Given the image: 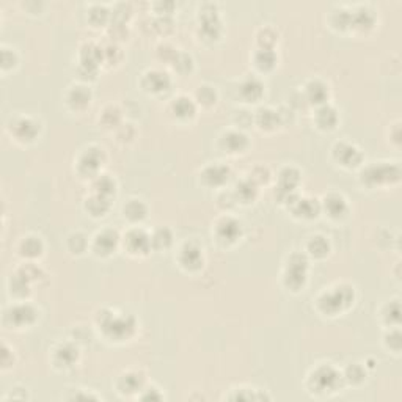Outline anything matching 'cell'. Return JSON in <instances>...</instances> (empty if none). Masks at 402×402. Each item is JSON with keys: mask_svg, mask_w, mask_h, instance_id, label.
<instances>
[{"mask_svg": "<svg viewBox=\"0 0 402 402\" xmlns=\"http://www.w3.org/2000/svg\"><path fill=\"white\" fill-rule=\"evenodd\" d=\"M346 387L343 372L333 363H318L308 372L305 388L311 398L325 399L333 398Z\"/></svg>", "mask_w": 402, "mask_h": 402, "instance_id": "1", "label": "cell"}, {"mask_svg": "<svg viewBox=\"0 0 402 402\" xmlns=\"http://www.w3.org/2000/svg\"><path fill=\"white\" fill-rule=\"evenodd\" d=\"M96 325L103 335L113 343L131 339L137 332V321L129 313H117L115 310L104 308L96 313Z\"/></svg>", "mask_w": 402, "mask_h": 402, "instance_id": "2", "label": "cell"}, {"mask_svg": "<svg viewBox=\"0 0 402 402\" xmlns=\"http://www.w3.org/2000/svg\"><path fill=\"white\" fill-rule=\"evenodd\" d=\"M316 310L321 314L335 318L352 307L355 302V288L349 283H335L324 288L316 297Z\"/></svg>", "mask_w": 402, "mask_h": 402, "instance_id": "3", "label": "cell"}, {"mask_svg": "<svg viewBox=\"0 0 402 402\" xmlns=\"http://www.w3.org/2000/svg\"><path fill=\"white\" fill-rule=\"evenodd\" d=\"M401 178V168L396 162H372L363 168L360 174L361 183L370 189L392 188L398 184Z\"/></svg>", "mask_w": 402, "mask_h": 402, "instance_id": "4", "label": "cell"}, {"mask_svg": "<svg viewBox=\"0 0 402 402\" xmlns=\"http://www.w3.org/2000/svg\"><path fill=\"white\" fill-rule=\"evenodd\" d=\"M310 258L302 252H292L283 268V285L292 292L302 291L308 280Z\"/></svg>", "mask_w": 402, "mask_h": 402, "instance_id": "5", "label": "cell"}, {"mask_svg": "<svg viewBox=\"0 0 402 402\" xmlns=\"http://www.w3.org/2000/svg\"><path fill=\"white\" fill-rule=\"evenodd\" d=\"M39 311L27 300H16L14 303L8 305L3 311V324L8 328H16V330H22V328L32 327L38 321Z\"/></svg>", "mask_w": 402, "mask_h": 402, "instance_id": "6", "label": "cell"}, {"mask_svg": "<svg viewBox=\"0 0 402 402\" xmlns=\"http://www.w3.org/2000/svg\"><path fill=\"white\" fill-rule=\"evenodd\" d=\"M146 383H148V379H146L143 370H140V368H129V370H124L117 376L113 387H115V392L121 398L137 399V396Z\"/></svg>", "mask_w": 402, "mask_h": 402, "instance_id": "7", "label": "cell"}, {"mask_svg": "<svg viewBox=\"0 0 402 402\" xmlns=\"http://www.w3.org/2000/svg\"><path fill=\"white\" fill-rule=\"evenodd\" d=\"M212 236L220 245L231 247L241 239L242 223L231 214H223L212 223Z\"/></svg>", "mask_w": 402, "mask_h": 402, "instance_id": "8", "label": "cell"}, {"mask_svg": "<svg viewBox=\"0 0 402 402\" xmlns=\"http://www.w3.org/2000/svg\"><path fill=\"white\" fill-rule=\"evenodd\" d=\"M7 131L10 132L11 139H14L19 143H32L35 141L41 131V124L37 118L21 115L11 118L10 123L7 124Z\"/></svg>", "mask_w": 402, "mask_h": 402, "instance_id": "9", "label": "cell"}, {"mask_svg": "<svg viewBox=\"0 0 402 402\" xmlns=\"http://www.w3.org/2000/svg\"><path fill=\"white\" fill-rule=\"evenodd\" d=\"M121 245L134 258L146 257L152 250L151 233L140 228L139 225H134L121 236Z\"/></svg>", "mask_w": 402, "mask_h": 402, "instance_id": "10", "label": "cell"}, {"mask_svg": "<svg viewBox=\"0 0 402 402\" xmlns=\"http://www.w3.org/2000/svg\"><path fill=\"white\" fill-rule=\"evenodd\" d=\"M105 159L107 156L104 148H101L98 145H90L88 148L82 150L77 157V172L82 177L93 179L101 174V167L104 165Z\"/></svg>", "mask_w": 402, "mask_h": 402, "instance_id": "11", "label": "cell"}, {"mask_svg": "<svg viewBox=\"0 0 402 402\" xmlns=\"http://www.w3.org/2000/svg\"><path fill=\"white\" fill-rule=\"evenodd\" d=\"M121 245V234L115 228H103L90 241V250L98 258H109Z\"/></svg>", "mask_w": 402, "mask_h": 402, "instance_id": "12", "label": "cell"}, {"mask_svg": "<svg viewBox=\"0 0 402 402\" xmlns=\"http://www.w3.org/2000/svg\"><path fill=\"white\" fill-rule=\"evenodd\" d=\"M81 359V350L76 343H57L50 350V365L55 371H68L77 365Z\"/></svg>", "mask_w": 402, "mask_h": 402, "instance_id": "13", "label": "cell"}, {"mask_svg": "<svg viewBox=\"0 0 402 402\" xmlns=\"http://www.w3.org/2000/svg\"><path fill=\"white\" fill-rule=\"evenodd\" d=\"M178 264L181 269L190 272V274L201 270L203 265H205V250H203L200 243L195 241H185L179 247Z\"/></svg>", "mask_w": 402, "mask_h": 402, "instance_id": "14", "label": "cell"}, {"mask_svg": "<svg viewBox=\"0 0 402 402\" xmlns=\"http://www.w3.org/2000/svg\"><path fill=\"white\" fill-rule=\"evenodd\" d=\"M332 157L339 167H343L346 170L356 168L363 163V154H361L359 146L348 140L336 141V143L333 145Z\"/></svg>", "mask_w": 402, "mask_h": 402, "instance_id": "15", "label": "cell"}, {"mask_svg": "<svg viewBox=\"0 0 402 402\" xmlns=\"http://www.w3.org/2000/svg\"><path fill=\"white\" fill-rule=\"evenodd\" d=\"M141 90L150 94H161L165 93L172 87V77L167 71L159 70V68H151L141 74Z\"/></svg>", "mask_w": 402, "mask_h": 402, "instance_id": "16", "label": "cell"}, {"mask_svg": "<svg viewBox=\"0 0 402 402\" xmlns=\"http://www.w3.org/2000/svg\"><path fill=\"white\" fill-rule=\"evenodd\" d=\"M300 179H302V173L297 167L286 165L280 170L279 177H277V181H279L277 190L281 194V201H290L294 195H297L296 190Z\"/></svg>", "mask_w": 402, "mask_h": 402, "instance_id": "17", "label": "cell"}, {"mask_svg": "<svg viewBox=\"0 0 402 402\" xmlns=\"http://www.w3.org/2000/svg\"><path fill=\"white\" fill-rule=\"evenodd\" d=\"M248 146H250V140H248L247 134L237 128L223 131L219 137V148L226 154H241Z\"/></svg>", "mask_w": 402, "mask_h": 402, "instance_id": "18", "label": "cell"}, {"mask_svg": "<svg viewBox=\"0 0 402 402\" xmlns=\"http://www.w3.org/2000/svg\"><path fill=\"white\" fill-rule=\"evenodd\" d=\"M198 105L194 98H190L188 94H179L177 98H173L168 104V113L174 120L178 121H190L194 120L197 115Z\"/></svg>", "mask_w": 402, "mask_h": 402, "instance_id": "19", "label": "cell"}, {"mask_svg": "<svg viewBox=\"0 0 402 402\" xmlns=\"http://www.w3.org/2000/svg\"><path fill=\"white\" fill-rule=\"evenodd\" d=\"M321 211L325 212L327 217H330L332 220H341L349 212V203L346 197L339 194V192H330L322 198Z\"/></svg>", "mask_w": 402, "mask_h": 402, "instance_id": "20", "label": "cell"}, {"mask_svg": "<svg viewBox=\"0 0 402 402\" xmlns=\"http://www.w3.org/2000/svg\"><path fill=\"white\" fill-rule=\"evenodd\" d=\"M290 209L294 217L302 220H311L318 217L321 212V201L311 197L294 195L290 200Z\"/></svg>", "mask_w": 402, "mask_h": 402, "instance_id": "21", "label": "cell"}, {"mask_svg": "<svg viewBox=\"0 0 402 402\" xmlns=\"http://www.w3.org/2000/svg\"><path fill=\"white\" fill-rule=\"evenodd\" d=\"M92 99H93L92 90H90L87 85L82 83L71 85L65 94L68 107L74 112H83L87 107H90V104H92Z\"/></svg>", "mask_w": 402, "mask_h": 402, "instance_id": "22", "label": "cell"}, {"mask_svg": "<svg viewBox=\"0 0 402 402\" xmlns=\"http://www.w3.org/2000/svg\"><path fill=\"white\" fill-rule=\"evenodd\" d=\"M230 177H231V168L228 165H223V163H220V162L206 165L200 173L203 184L208 185V188H222L223 184L228 183Z\"/></svg>", "mask_w": 402, "mask_h": 402, "instance_id": "23", "label": "cell"}, {"mask_svg": "<svg viewBox=\"0 0 402 402\" xmlns=\"http://www.w3.org/2000/svg\"><path fill=\"white\" fill-rule=\"evenodd\" d=\"M328 96H330V88L328 85L321 81V79H310L303 87V98L310 105L319 107L328 103Z\"/></svg>", "mask_w": 402, "mask_h": 402, "instance_id": "24", "label": "cell"}, {"mask_svg": "<svg viewBox=\"0 0 402 402\" xmlns=\"http://www.w3.org/2000/svg\"><path fill=\"white\" fill-rule=\"evenodd\" d=\"M44 253V242L41 236L38 234H26L18 242V254L24 258L26 261H37Z\"/></svg>", "mask_w": 402, "mask_h": 402, "instance_id": "25", "label": "cell"}, {"mask_svg": "<svg viewBox=\"0 0 402 402\" xmlns=\"http://www.w3.org/2000/svg\"><path fill=\"white\" fill-rule=\"evenodd\" d=\"M225 399L228 401H270L272 394L268 390L252 387V385H239L228 390V394H225Z\"/></svg>", "mask_w": 402, "mask_h": 402, "instance_id": "26", "label": "cell"}, {"mask_svg": "<svg viewBox=\"0 0 402 402\" xmlns=\"http://www.w3.org/2000/svg\"><path fill=\"white\" fill-rule=\"evenodd\" d=\"M237 93L241 94L243 103H258L264 96V83L257 76H247L237 87Z\"/></svg>", "mask_w": 402, "mask_h": 402, "instance_id": "27", "label": "cell"}, {"mask_svg": "<svg viewBox=\"0 0 402 402\" xmlns=\"http://www.w3.org/2000/svg\"><path fill=\"white\" fill-rule=\"evenodd\" d=\"M253 121L261 131L270 132L275 131L277 128L281 126V113L274 109V107H259L257 113L253 115Z\"/></svg>", "mask_w": 402, "mask_h": 402, "instance_id": "28", "label": "cell"}, {"mask_svg": "<svg viewBox=\"0 0 402 402\" xmlns=\"http://www.w3.org/2000/svg\"><path fill=\"white\" fill-rule=\"evenodd\" d=\"M332 252V242L324 234H313L308 237L307 243H305V254L308 258L314 259H324Z\"/></svg>", "mask_w": 402, "mask_h": 402, "instance_id": "29", "label": "cell"}, {"mask_svg": "<svg viewBox=\"0 0 402 402\" xmlns=\"http://www.w3.org/2000/svg\"><path fill=\"white\" fill-rule=\"evenodd\" d=\"M339 121V115L338 110L333 107L332 104H324L316 107V113H314V123L316 128L321 129V131H333L336 128V124Z\"/></svg>", "mask_w": 402, "mask_h": 402, "instance_id": "30", "label": "cell"}, {"mask_svg": "<svg viewBox=\"0 0 402 402\" xmlns=\"http://www.w3.org/2000/svg\"><path fill=\"white\" fill-rule=\"evenodd\" d=\"M123 217L128 220L129 223L132 225H139L143 222L148 215V206L143 200L140 198H129V200L124 203L123 206Z\"/></svg>", "mask_w": 402, "mask_h": 402, "instance_id": "31", "label": "cell"}, {"mask_svg": "<svg viewBox=\"0 0 402 402\" xmlns=\"http://www.w3.org/2000/svg\"><path fill=\"white\" fill-rule=\"evenodd\" d=\"M121 109L117 104H107L99 110L98 121L101 128L109 129V131H115V129L123 123Z\"/></svg>", "mask_w": 402, "mask_h": 402, "instance_id": "32", "label": "cell"}, {"mask_svg": "<svg viewBox=\"0 0 402 402\" xmlns=\"http://www.w3.org/2000/svg\"><path fill=\"white\" fill-rule=\"evenodd\" d=\"M341 372L346 387H360L366 381L368 368L363 363L354 361V363H349L344 370H341Z\"/></svg>", "mask_w": 402, "mask_h": 402, "instance_id": "33", "label": "cell"}, {"mask_svg": "<svg viewBox=\"0 0 402 402\" xmlns=\"http://www.w3.org/2000/svg\"><path fill=\"white\" fill-rule=\"evenodd\" d=\"M110 209V198L99 195V194H93L90 195L87 200H85V211H87L92 217L99 219L104 217V215L109 212Z\"/></svg>", "mask_w": 402, "mask_h": 402, "instance_id": "34", "label": "cell"}, {"mask_svg": "<svg viewBox=\"0 0 402 402\" xmlns=\"http://www.w3.org/2000/svg\"><path fill=\"white\" fill-rule=\"evenodd\" d=\"M233 195L237 203H253L258 197V185L250 178L242 179L234 185Z\"/></svg>", "mask_w": 402, "mask_h": 402, "instance_id": "35", "label": "cell"}, {"mask_svg": "<svg viewBox=\"0 0 402 402\" xmlns=\"http://www.w3.org/2000/svg\"><path fill=\"white\" fill-rule=\"evenodd\" d=\"M66 248L74 257H81V254L90 250V237L83 231H72L66 237Z\"/></svg>", "mask_w": 402, "mask_h": 402, "instance_id": "36", "label": "cell"}, {"mask_svg": "<svg viewBox=\"0 0 402 402\" xmlns=\"http://www.w3.org/2000/svg\"><path fill=\"white\" fill-rule=\"evenodd\" d=\"M197 105H201L205 107V109H211L215 104H217L219 101V93L215 87L209 83H203V85H198L197 87V92L194 96Z\"/></svg>", "mask_w": 402, "mask_h": 402, "instance_id": "37", "label": "cell"}, {"mask_svg": "<svg viewBox=\"0 0 402 402\" xmlns=\"http://www.w3.org/2000/svg\"><path fill=\"white\" fill-rule=\"evenodd\" d=\"M399 314H401V307H399V299H392L388 300L387 303H383V307L381 308V319L385 325L388 328L392 327H399Z\"/></svg>", "mask_w": 402, "mask_h": 402, "instance_id": "38", "label": "cell"}, {"mask_svg": "<svg viewBox=\"0 0 402 402\" xmlns=\"http://www.w3.org/2000/svg\"><path fill=\"white\" fill-rule=\"evenodd\" d=\"M277 54L274 49H258L253 55V63L257 66L258 71L268 72L272 71L277 65Z\"/></svg>", "mask_w": 402, "mask_h": 402, "instance_id": "39", "label": "cell"}, {"mask_svg": "<svg viewBox=\"0 0 402 402\" xmlns=\"http://www.w3.org/2000/svg\"><path fill=\"white\" fill-rule=\"evenodd\" d=\"M92 183H93L94 194H99V195H104V197H109V198H112L113 195L117 194V181H115V178H112L110 174L101 173V174H98V177L92 179Z\"/></svg>", "mask_w": 402, "mask_h": 402, "instance_id": "40", "label": "cell"}, {"mask_svg": "<svg viewBox=\"0 0 402 402\" xmlns=\"http://www.w3.org/2000/svg\"><path fill=\"white\" fill-rule=\"evenodd\" d=\"M173 243V233L167 226H157L151 231V245L154 250H167Z\"/></svg>", "mask_w": 402, "mask_h": 402, "instance_id": "41", "label": "cell"}, {"mask_svg": "<svg viewBox=\"0 0 402 402\" xmlns=\"http://www.w3.org/2000/svg\"><path fill=\"white\" fill-rule=\"evenodd\" d=\"M383 344L390 352H393L396 355H399L401 352V332L399 327H392L390 332H387V335L383 336Z\"/></svg>", "mask_w": 402, "mask_h": 402, "instance_id": "42", "label": "cell"}, {"mask_svg": "<svg viewBox=\"0 0 402 402\" xmlns=\"http://www.w3.org/2000/svg\"><path fill=\"white\" fill-rule=\"evenodd\" d=\"M117 140L121 141V143H131L137 137V129L132 123H121L120 126L115 129Z\"/></svg>", "mask_w": 402, "mask_h": 402, "instance_id": "43", "label": "cell"}, {"mask_svg": "<svg viewBox=\"0 0 402 402\" xmlns=\"http://www.w3.org/2000/svg\"><path fill=\"white\" fill-rule=\"evenodd\" d=\"M139 401H163L165 399V394H163V390H161L154 383H146L143 390H141L140 394L137 396Z\"/></svg>", "mask_w": 402, "mask_h": 402, "instance_id": "44", "label": "cell"}, {"mask_svg": "<svg viewBox=\"0 0 402 402\" xmlns=\"http://www.w3.org/2000/svg\"><path fill=\"white\" fill-rule=\"evenodd\" d=\"M72 394L65 396L68 401H103V396L96 394L94 390L90 388H74L71 390Z\"/></svg>", "mask_w": 402, "mask_h": 402, "instance_id": "45", "label": "cell"}, {"mask_svg": "<svg viewBox=\"0 0 402 402\" xmlns=\"http://www.w3.org/2000/svg\"><path fill=\"white\" fill-rule=\"evenodd\" d=\"M172 63H173L174 70H177L178 72H181V74L190 72L192 68H194V60H192V57L189 54H185V52H178Z\"/></svg>", "mask_w": 402, "mask_h": 402, "instance_id": "46", "label": "cell"}, {"mask_svg": "<svg viewBox=\"0 0 402 402\" xmlns=\"http://www.w3.org/2000/svg\"><path fill=\"white\" fill-rule=\"evenodd\" d=\"M30 399V394H28V390L22 385H14V387L10 388L8 394L3 396V401H27Z\"/></svg>", "mask_w": 402, "mask_h": 402, "instance_id": "47", "label": "cell"}, {"mask_svg": "<svg viewBox=\"0 0 402 402\" xmlns=\"http://www.w3.org/2000/svg\"><path fill=\"white\" fill-rule=\"evenodd\" d=\"M16 363V354L14 349L10 348L7 343H3L2 346V371H8L10 368H13Z\"/></svg>", "mask_w": 402, "mask_h": 402, "instance_id": "48", "label": "cell"}, {"mask_svg": "<svg viewBox=\"0 0 402 402\" xmlns=\"http://www.w3.org/2000/svg\"><path fill=\"white\" fill-rule=\"evenodd\" d=\"M18 61H19V57L18 54H16V50L13 52V55L8 57L7 48L2 46V70L3 71H7L8 68H14L16 65H18Z\"/></svg>", "mask_w": 402, "mask_h": 402, "instance_id": "49", "label": "cell"}]
</instances>
